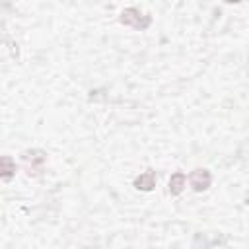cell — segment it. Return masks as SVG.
<instances>
[{
	"label": "cell",
	"instance_id": "cell-4",
	"mask_svg": "<svg viewBox=\"0 0 249 249\" xmlns=\"http://www.w3.org/2000/svg\"><path fill=\"white\" fill-rule=\"evenodd\" d=\"M156 183H158V177H156V171H152V169H146V171H142L140 175H136L134 177V189H138V191H144V193H150V191H154L156 189Z\"/></svg>",
	"mask_w": 249,
	"mask_h": 249
},
{
	"label": "cell",
	"instance_id": "cell-7",
	"mask_svg": "<svg viewBox=\"0 0 249 249\" xmlns=\"http://www.w3.org/2000/svg\"><path fill=\"white\" fill-rule=\"evenodd\" d=\"M224 2H226V4H239L241 0H224Z\"/></svg>",
	"mask_w": 249,
	"mask_h": 249
},
{
	"label": "cell",
	"instance_id": "cell-2",
	"mask_svg": "<svg viewBox=\"0 0 249 249\" xmlns=\"http://www.w3.org/2000/svg\"><path fill=\"white\" fill-rule=\"evenodd\" d=\"M119 21H121L123 25H126V27L136 29V31H144V29L150 27V23H152V16H150V14H144L142 10L130 6V8H124V10L121 12Z\"/></svg>",
	"mask_w": 249,
	"mask_h": 249
},
{
	"label": "cell",
	"instance_id": "cell-1",
	"mask_svg": "<svg viewBox=\"0 0 249 249\" xmlns=\"http://www.w3.org/2000/svg\"><path fill=\"white\" fill-rule=\"evenodd\" d=\"M21 161H23V167H25L27 175L39 177V175H43V171H45L47 152H45V150H39V148L25 150V152L21 154Z\"/></svg>",
	"mask_w": 249,
	"mask_h": 249
},
{
	"label": "cell",
	"instance_id": "cell-6",
	"mask_svg": "<svg viewBox=\"0 0 249 249\" xmlns=\"http://www.w3.org/2000/svg\"><path fill=\"white\" fill-rule=\"evenodd\" d=\"M16 161L12 156H0V179L10 181L16 175Z\"/></svg>",
	"mask_w": 249,
	"mask_h": 249
},
{
	"label": "cell",
	"instance_id": "cell-3",
	"mask_svg": "<svg viewBox=\"0 0 249 249\" xmlns=\"http://www.w3.org/2000/svg\"><path fill=\"white\" fill-rule=\"evenodd\" d=\"M189 185L195 193H204L212 185V173L204 167H196L189 173Z\"/></svg>",
	"mask_w": 249,
	"mask_h": 249
},
{
	"label": "cell",
	"instance_id": "cell-5",
	"mask_svg": "<svg viewBox=\"0 0 249 249\" xmlns=\"http://www.w3.org/2000/svg\"><path fill=\"white\" fill-rule=\"evenodd\" d=\"M167 187H169V195H171V196H179V195L185 191V187H187V175H185L183 171L171 173Z\"/></svg>",
	"mask_w": 249,
	"mask_h": 249
}]
</instances>
